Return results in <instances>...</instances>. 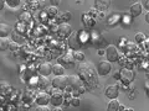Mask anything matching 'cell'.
Returning <instances> with one entry per match:
<instances>
[{
    "mask_svg": "<svg viewBox=\"0 0 149 111\" xmlns=\"http://www.w3.org/2000/svg\"><path fill=\"white\" fill-rule=\"evenodd\" d=\"M146 35L143 34V32H138V34L136 35V42H138V43H141V42H144L146 41Z\"/></svg>",
    "mask_w": 149,
    "mask_h": 111,
    "instance_id": "cell-21",
    "label": "cell"
},
{
    "mask_svg": "<svg viewBox=\"0 0 149 111\" xmlns=\"http://www.w3.org/2000/svg\"><path fill=\"white\" fill-rule=\"evenodd\" d=\"M133 72L132 71H129V69H125L123 68L122 71H120V79H122L124 83H130L133 80Z\"/></svg>",
    "mask_w": 149,
    "mask_h": 111,
    "instance_id": "cell-14",
    "label": "cell"
},
{
    "mask_svg": "<svg viewBox=\"0 0 149 111\" xmlns=\"http://www.w3.org/2000/svg\"><path fill=\"white\" fill-rule=\"evenodd\" d=\"M9 46H10V41L8 38H1V41H0V49L5 51L9 48Z\"/></svg>",
    "mask_w": 149,
    "mask_h": 111,
    "instance_id": "cell-19",
    "label": "cell"
},
{
    "mask_svg": "<svg viewBox=\"0 0 149 111\" xmlns=\"http://www.w3.org/2000/svg\"><path fill=\"white\" fill-rule=\"evenodd\" d=\"M58 61H60V64L63 67H72L74 62H76V57L72 53H66L62 57H60Z\"/></svg>",
    "mask_w": 149,
    "mask_h": 111,
    "instance_id": "cell-7",
    "label": "cell"
},
{
    "mask_svg": "<svg viewBox=\"0 0 149 111\" xmlns=\"http://www.w3.org/2000/svg\"><path fill=\"white\" fill-rule=\"evenodd\" d=\"M52 73L55 74L56 77H61V75H63V73H65V67H63V66H61L60 63L55 64V66H54V71H52Z\"/></svg>",
    "mask_w": 149,
    "mask_h": 111,
    "instance_id": "cell-17",
    "label": "cell"
},
{
    "mask_svg": "<svg viewBox=\"0 0 149 111\" xmlns=\"http://www.w3.org/2000/svg\"><path fill=\"white\" fill-rule=\"evenodd\" d=\"M143 5H144V8H146L147 10L149 11V0H146V1L143 3Z\"/></svg>",
    "mask_w": 149,
    "mask_h": 111,
    "instance_id": "cell-31",
    "label": "cell"
},
{
    "mask_svg": "<svg viewBox=\"0 0 149 111\" xmlns=\"http://www.w3.org/2000/svg\"><path fill=\"white\" fill-rule=\"evenodd\" d=\"M54 111H63V110H62L61 108H55V109H54Z\"/></svg>",
    "mask_w": 149,
    "mask_h": 111,
    "instance_id": "cell-33",
    "label": "cell"
},
{
    "mask_svg": "<svg viewBox=\"0 0 149 111\" xmlns=\"http://www.w3.org/2000/svg\"><path fill=\"white\" fill-rule=\"evenodd\" d=\"M106 57H107V61L108 62H116L118 61V57H119V53H118V49L114 45H109L106 49Z\"/></svg>",
    "mask_w": 149,
    "mask_h": 111,
    "instance_id": "cell-4",
    "label": "cell"
},
{
    "mask_svg": "<svg viewBox=\"0 0 149 111\" xmlns=\"http://www.w3.org/2000/svg\"><path fill=\"white\" fill-rule=\"evenodd\" d=\"M9 48H10L11 51H15L17 48V43L16 42H10V46H9Z\"/></svg>",
    "mask_w": 149,
    "mask_h": 111,
    "instance_id": "cell-28",
    "label": "cell"
},
{
    "mask_svg": "<svg viewBox=\"0 0 149 111\" xmlns=\"http://www.w3.org/2000/svg\"><path fill=\"white\" fill-rule=\"evenodd\" d=\"M82 22H83V24H85V26H87V27H92L93 24H95L93 18L88 17L87 15H83V16H82Z\"/></svg>",
    "mask_w": 149,
    "mask_h": 111,
    "instance_id": "cell-18",
    "label": "cell"
},
{
    "mask_svg": "<svg viewBox=\"0 0 149 111\" xmlns=\"http://www.w3.org/2000/svg\"><path fill=\"white\" fill-rule=\"evenodd\" d=\"M35 101L39 106H46L51 101V95L46 91H40L37 92L35 96Z\"/></svg>",
    "mask_w": 149,
    "mask_h": 111,
    "instance_id": "cell-3",
    "label": "cell"
},
{
    "mask_svg": "<svg viewBox=\"0 0 149 111\" xmlns=\"http://www.w3.org/2000/svg\"><path fill=\"white\" fill-rule=\"evenodd\" d=\"M142 11H143V4L134 3V4L130 5L129 12H130V16H132V17H138L142 14Z\"/></svg>",
    "mask_w": 149,
    "mask_h": 111,
    "instance_id": "cell-12",
    "label": "cell"
},
{
    "mask_svg": "<svg viewBox=\"0 0 149 111\" xmlns=\"http://www.w3.org/2000/svg\"><path fill=\"white\" fill-rule=\"evenodd\" d=\"M70 104H71L72 106H74V108H77V106H80L81 104V100L77 98V96H73V98L71 99V101H70Z\"/></svg>",
    "mask_w": 149,
    "mask_h": 111,
    "instance_id": "cell-23",
    "label": "cell"
},
{
    "mask_svg": "<svg viewBox=\"0 0 149 111\" xmlns=\"http://www.w3.org/2000/svg\"><path fill=\"white\" fill-rule=\"evenodd\" d=\"M6 3L10 6H17V5H20V1H19V0H8Z\"/></svg>",
    "mask_w": 149,
    "mask_h": 111,
    "instance_id": "cell-27",
    "label": "cell"
},
{
    "mask_svg": "<svg viewBox=\"0 0 149 111\" xmlns=\"http://www.w3.org/2000/svg\"><path fill=\"white\" fill-rule=\"evenodd\" d=\"M35 111H50V109L49 108H46V106H39Z\"/></svg>",
    "mask_w": 149,
    "mask_h": 111,
    "instance_id": "cell-29",
    "label": "cell"
},
{
    "mask_svg": "<svg viewBox=\"0 0 149 111\" xmlns=\"http://www.w3.org/2000/svg\"><path fill=\"white\" fill-rule=\"evenodd\" d=\"M146 45H147V48L149 49V40H148V41H147V42H146Z\"/></svg>",
    "mask_w": 149,
    "mask_h": 111,
    "instance_id": "cell-34",
    "label": "cell"
},
{
    "mask_svg": "<svg viewBox=\"0 0 149 111\" xmlns=\"http://www.w3.org/2000/svg\"><path fill=\"white\" fill-rule=\"evenodd\" d=\"M119 110H120V111H133V109H130V108H127V106H123V105H120Z\"/></svg>",
    "mask_w": 149,
    "mask_h": 111,
    "instance_id": "cell-30",
    "label": "cell"
},
{
    "mask_svg": "<svg viewBox=\"0 0 149 111\" xmlns=\"http://www.w3.org/2000/svg\"><path fill=\"white\" fill-rule=\"evenodd\" d=\"M74 57H76V61H80V62L85 61V54L81 53V52H77L76 54H74Z\"/></svg>",
    "mask_w": 149,
    "mask_h": 111,
    "instance_id": "cell-25",
    "label": "cell"
},
{
    "mask_svg": "<svg viewBox=\"0 0 149 111\" xmlns=\"http://www.w3.org/2000/svg\"><path fill=\"white\" fill-rule=\"evenodd\" d=\"M68 46L72 49H78L81 47V40H80V36H78V34H72L71 36H70Z\"/></svg>",
    "mask_w": 149,
    "mask_h": 111,
    "instance_id": "cell-11",
    "label": "cell"
},
{
    "mask_svg": "<svg viewBox=\"0 0 149 111\" xmlns=\"http://www.w3.org/2000/svg\"><path fill=\"white\" fill-rule=\"evenodd\" d=\"M10 31H11L10 25L1 22V25H0V36H1V38H6V36L10 34Z\"/></svg>",
    "mask_w": 149,
    "mask_h": 111,
    "instance_id": "cell-16",
    "label": "cell"
},
{
    "mask_svg": "<svg viewBox=\"0 0 149 111\" xmlns=\"http://www.w3.org/2000/svg\"><path fill=\"white\" fill-rule=\"evenodd\" d=\"M118 94H119L118 85H114V84L108 85V86L106 88V90H104V95L107 96V98H109L111 100L117 99L118 98Z\"/></svg>",
    "mask_w": 149,
    "mask_h": 111,
    "instance_id": "cell-8",
    "label": "cell"
},
{
    "mask_svg": "<svg viewBox=\"0 0 149 111\" xmlns=\"http://www.w3.org/2000/svg\"><path fill=\"white\" fill-rule=\"evenodd\" d=\"M46 11H47V14L51 17H54V16L57 15V8H56V6H49L47 9H46Z\"/></svg>",
    "mask_w": 149,
    "mask_h": 111,
    "instance_id": "cell-20",
    "label": "cell"
},
{
    "mask_svg": "<svg viewBox=\"0 0 149 111\" xmlns=\"http://www.w3.org/2000/svg\"><path fill=\"white\" fill-rule=\"evenodd\" d=\"M120 108V103L118 99H113L111 100L108 105H107V111H118Z\"/></svg>",
    "mask_w": 149,
    "mask_h": 111,
    "instance_id": "cell-15",
    "label": "cell"
},
{
    "mask_svg": "<svg viewBox=\"0 0 149 111\" xmlns=\"http://www.w3.org/2000/svg\"><path fill=\"white\" fill-rule=\"evenodd\" d=\"M57 32L61 37H70L72 35V27L67 22H63V24H61L57 27Z\"/></svg>",
    "mask_w": 149,
    "mask_h": 111,
    "instance_id": "cell-9",
    "label": "cell"
},
{
    "mask_svg": "<svg viewBox=\"0 0 149 111\" xmlns=\"http://www.w3.org/2000/svg\"><path fill=\"white\" fill-rule=\"evenodd\" d=\"M146 22L149 24V11H147V14H146Z\"/></svg>",
    "mask_w": 149,
    "mask_h": 111,
    "instance_id": "cell-32",
    "label": "cell"
},
{
    "mask_svg": "<svg viewBox=\"0 0 149 111\" xmlns=\"http://www.w3.org/2000/svg\"><path fill=\"white\" fill-rule=\"evenodd\" d=\"M13 38H14V42H15V41H16V43H17V42H19V43L25 42V40L22 38L21 36H19V35L16 34V32H14V34H13Z\"/></svg>",
    "mask_w": 149,
    "mask_h": 111,
    "instance_id": "cell-22",
    "label": "cell"
},
{
    "mask_svg": "<svg viewBox=\"0 0 149 111\" xmlns=\"http://www.w3.org/2000/svg\"><path fill=\"white\" fill-rule=\"evenodd\" d=\"M111 71H112V64L108 61H101L98 63V66H97V73H98V75L104 77Z\"/></svg>",
    "mask_w": 149,
    "mask_h": 111,
    "instance_id": "cell-5",
    "label": "cell"
},
{
    "mask_svg": "<svg viewBox=\"0 0 149 111\" xmlns=\"http://www.w3.org/2000/svg\"><path fill=\"white\" fill-rule=\"evenodd\" d=\"M51 105L55 106V108H58L60 105L63 104V94L58 89H55L51 91Z\"/></svg>",
    "mask_w": 149,
    "mask_h": 111,
    "instance_id": "cell-2",
    "label": "cell"
},
{
    "mask_svg": "<svg viewBox=\"0 0 149 111\" xmlns=\"http://www.w3.org/2000/svg\"><path fill=\"white\" fill-rule=\"evenodd\" d=\"M54 71V66L51 64L50 62H45V63H41L40 67H39V73L41 74L42 77H47L50 75Z\"/></svg>",
    "mask_w": 149,
    "mask_h": 111,
    "instance_id": "cell-10",
    "label": "cell"
},
{
    "mask_svg": "<svg viewBox=\"0 0 149 111\" xmlns=\"http://www.w3.org/2000/svg\"><path fill=\"white\" fill-rule=\"evenodd\" d=\"M52 85H54V88H56V89H58V90L65 89V88L68 85V77H66V75H61V77H56V78H54Z\"/></svg>",
    "mask_w": 149,
    "mask_h": 111,
    "instance_id": "cell-6",
    "label": "cell"
},
{
    "mask_svg": "<svg viewBox=\"0 0 149 111\" xmlns=\"http://www.w3.org/2000/svg\"><path fill=\"white\" fill-rule=\"evenodd\" d=\"M78 77L82 79V82L87 83L91 86H96L98 84V75H97L95 69L90 64H83V63L80 64V67H78Z\"/></svg>",
    "mask_w": 149,
    "mask_h": 111,
    "instance_id": "cell-1",
    "label": "cell"
},
{
    "mask_svg": "<svg viewBox=\"0 0 149 111\" xmlns=\"http://www.w3.org/2000/svg\"><path fill=\"white\" fill-rule=\"evenodd\" d=\"M61 17H62V20H63V21H70V20H71V17H72V15H71V12L66 11Z\"/></svg>",
    "mask_w": 149,
    "mask_h": 111,
    "instance_id": "cell-26",
    "label": "cell"
},
{
    "mask_svg": "<svg viewBox=\"0 0 149 111\" xmlns=\"http://www.w3.org/2000/svg\"><path fill=\"white\" fill-rule=\"evenodd\" d=\"M39 84H40L41 88H47L49 84H50V82L46 79V78H45V79H44V78H40V83H39Z\"/></svg>",
    "mask_w": 149,
    "mask_h": 111,
    "instance_id": "cell-24",
    "label": "cell"
},
{
    "mask_svg": "<svg viewBox=\"0 0 149 111\" xmlns=\"http://www.w3.org/2000/svg\"><path fill=\"white\" fill-rule=\"evenodd\" d=\"M68 85L73 89H77V88H82L83 82L78 75H68Z\"/></svg>",
    "mask_w": 149,
    "mask_h": 111,
    "instance_id": "cell-13",
    "label": "cell"
}]
</instances>
